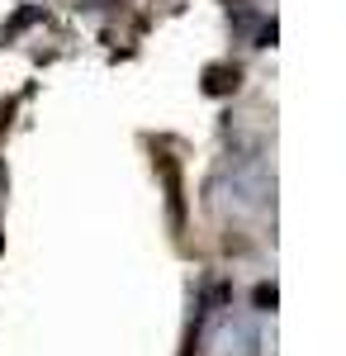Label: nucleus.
Masks as SVG:
<instances>
[{
	"instance_id": "obj_1",
	"label": "nucleus",
	"mask_w": 346,
	"mask_h": 356,
	"mask_svg": "<svg viewBox=\"0 0 346 356\" xmlns=\"http://www.w3.org/2000/svg\"><path fill=\"white\" fill-rule=\"evenodd\" d=\"M223 191H228V204H233L238 214H256V209L270 200V191H275V176H270L266 162L247 157V162H238L233 171H228Z\"/></svg>"
},
{
	"instance_id": "obj_2",
	"label": "nucleus",
	"mask_w": 346,
	"mask_h": 356,
	"mask_svg": "<svg viewBox=\"0 0 346 356\" xmlns=\"http://www.w3.org/2000/svg\"><path fill=\"white\" fill-rule=\"evenodd\" d=\"M256 352H261V332L247 314H223L204 342V356H256Z\"/></svg>"
}]
</instances>
